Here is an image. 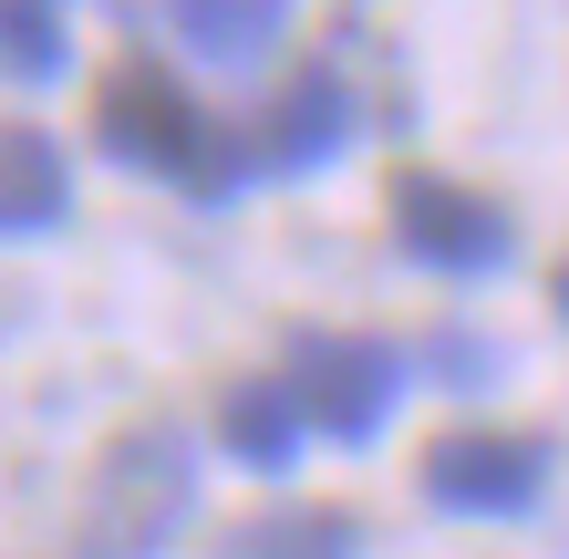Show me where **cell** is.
I'll use <instances>...</instances> for the list:
<instances>
[{
	"label": "cell",
	"instance_id": "1",
	"mask_svg": "<svg viewBox=\"0 0 569 559\" xmlns=\"http://www.w3.org/2000/svg\"><path fill=\"white\" fill-rule=\"evenodd\" d=\"M93 146L114 156V167H136V177H166V187H187L197 208H228V197L249 187V136L239 124H218L197 93L166 73V62L146 52H124L104 93H93Z\"/></svg>",
	"mask_w": 569,
	"mask_h": 559
},
{
	"label": "cell",
	"instance_id": "2",
	"mask_svg": "<svg viewBox=\"0 0 569 559\" xmlns=\"http://www.w3.org/2000/svg\"><path fill=\"white\" fill-rule=\"evenodd\" d=\"M197 508V456L187 425H124L83 477V518H73V559H156Z\"/></svg>",
	"mask_w": 569,
	"mask_h": 559
},
{
	"label": "cell",
	"instance_id": "3",
	"mask_svg": "<svg viewBox=\"0 0 569 559\" xmlns=\"http://www.w3.org/2000/svg\"><path fill=\"white\" fill-rule=\"evenodd\" d=\"M280 383H290L300 425H321L331 446H373L393 393H405V352H393L383 332H300Z\"/></svg>",
	"mask_w": 569,
	"mask_h": 559
},
{
	"label": "cell",
	"instance_id": "4",
	"mask_svg": "<svg viewBox=\"0 0 569 559\" xmlns=\"http://www.w3.org/2000/svg\"><path fill=\"white\" fill-rule=\"evenodd\" d=\"M383 208H393V249L425 259V270H446V280H487V270H508V249H518V228H508L497 197L435 177V167H405Z\"/></svg>",
	"mask_w": 569,
	"mask_h": 559
},
{
	"label": "cell",
	"instance_id": "5",
	"mask_svg": "<svg viewBox=\"0 0 569 559\" xmlns=\"http://www.w3.org/2000/svg\"><path fill=\"white\" fill-rule=\"evenodd\" d=\"M549 436H497V425H466V436H435L425 446V498L456 508V518H528L549 487Z\"/></svg>",
	"mask_w": 569,
	"mask_h": 559
},
{
	"label": "cell",
	"instance_id": "6",
	"mask_svg": "<svg viewBox=\"0 0 569 559\" xmlns=\"http://www.w3.org/2000/svg\"><path fill=\"white\" fill-rule=\"evenodd\" d=\"M352 124H362L352 83L331 73V62H300V73L280 83V104L259 114L249 156H259V167H270V177H311V167H331V156L352 146Z\"/></svg>",
	"mask_w": 569,
	"mask_h": 559
},
{
	"label": "cell",
	"instance_id": "7",
	"mask_svg": "<svg viewBox=\"0 0 569 559\" xmlns=\"http://www.w3.org/2000/svg\"><path fill=\"white\" fill-rule=\"evenodd\" d=\"M73 208V167H62V146L42 124H11L0 114V239H31V228H52Z\"/></svg>",
	"mask_w": 569,
	"mask_h": 559
},
{
	"label": "cell",
	"instance_id": "8",
	"mask_svg": "<svg viewBox=\"0 0 569 559\" xmlns=\"http://www.w3.org/2000/svg\"><path fill=\"white\" fill-rule=\"evenodd\" d=\"M218 446L239 456V467L280 477L290 456H300V405H290V383H280V373H239V383L218 393Z\"/></svg>",
	"mask_w": 569,
	"mask_h": 559
},
{
	"label": "cell",
	"instance_id": "9",
	"mask_svg": "<svg viewBox=\"0 0 569 559\" xmlns=\"http://www.w3.org/2000/svg\"><path fill=\"white\" fill-rule=\"evenodd\" d=\"M352 539H362L352 508H270V518H239L218 559H352Z\"/></svg>",
	"mask_w": 569,
	"mask_h": 559
},
{
	"label": "cell",
	"instance_id": "10",
	"mask_svg": "<svg viewBox=\"0 0 569 559\" xmlns=\"http://www.w3.org/2000/svg\"><path fill=\"white\" fill-rule=\"evenodd\" d=\"M177 31H187V42L208 52V62H259L290 21L270 11V0H187V11H177Z\"/></svg>",
	"mask_w": 569,
	"mask_h": 559
},
{
	"label": "cell",
	"instance_id": "11",
	"mask_svg": "<svg viewBox=\"0 0 569 559\" xmlns=\"http://www.w3.org/2000/svg\"><path fill=\"white\" fill-rule=\"evenodd\" d=\"M62 62H73V42H62V11H0V73L52 83Z\"/></svg>",
	"mask_w": 569,
	"mask_h": 559
},
{
	"label": "cell",
	"instance_id": "12",
	"mask_svg": "<svg viewBox=\"0 0 569 559\" xmlns=\"http://www.w3.org/2000/svg\"><path fill=\"white\" fill-rule=\"evenodd\" d=\"M435 363H446V383H487L497 352H487V342H466V332H435Z\"/></svg>",
	"mask_w": 569,
	"mask_h": 559
},
{
	"label": "cell",
	"instance_id": "13",
	"mask_svg": "<svg viewBox=\"0 0 569 559\" xmlns=\"http://www.w3.org/2000/svg\"><path fill=\"white\" fill-rule=\"evenodd\" d=\"M549 301H559V321H569V259H559V270H549Z\"/></svg>",
	"mask_w": 569,
	"mask_h": 559
}]
</instances>
